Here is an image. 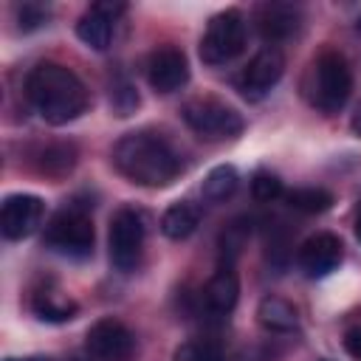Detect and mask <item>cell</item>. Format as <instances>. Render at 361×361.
<instances>
[{"label":"cell","mask_w":361,"mask_h":361,"mask_svg":"<svg viewBox=\"0 0 361 361\" xmlns=\"http://www.w3.org/2000/svg\"><path fill=\"white\" fill-rule=\"evenodd\" d=\"M113 166L135 186L164 189L183 172L178 147L155 130H133L113 147Z\"/></svg>","instance_id":"obj_1"},{"label":"cell","mask_w":361,"mask_h":361,"mask_svg":"<svg viewBox=\"0 0 361 361\" xmlns=\"http://www.w3.org/2000/svg\"><path fill=\"white\" fill-rule=\"evenodd\" d=\"M25 96L37 116L54 127L79 118L90 104L85 82L59 62H39L25 79Z\"/></svg>","instance_id":"obj_2"},{"label":"cell","mask_w":361,"mask_h":361,"mask_svg":"<svg viewBox=\"0 0 361 361\" xmlns=\"http://www.w3.org/2000/svg\"><path fill=\"white\" fill-rule=\"evenodd\" d=\"M302 87H305L307 102L316 110H322L327 116L344 110V104L350 102V93H353V68H350L347 56L338 51H322L310 62Z\"/></svg>","instance_id":"obj_3"},{"label":"cell","mask_w":361,"mask_h":361,"mask_svg":"<svg viewBox=\"0 0 361 361\" xmlns=\"http://www.w3.org/2000/svg\"><path fill=\"white\" fill-rule=\"evenodd\" d=\"M45 245L62 257L71 259H85L93 254V243H96V231H93V220L87 214V209L82 206H62L45 226L42 234Z\"/></svg>","instance_id":"obj_4"},{"label":"cell","mask_w":361,"mask_h":361,"mask_svg":"<svg viewBox=\"0 0 361 361\" xmlns=\"http://www.w3.org/2000/svg\"><path fill=\"white\" fill-rule=\"evenodd\" d=\"M180 116H183L186 127L203 141H228V138H237L245 127L243 116L231 104H226L214 96L189 99L180 107Z\"/></svg>","instance_id":"obj_5"},{"label":"cell","mask_w":361,"mask_h":361,"mask_svg":"<svg viewBox=\"0 0 361 361\" xmlns=\"http://www.w3.org/2000/svg\"><path fill=\"white\" fill-rule=\"evenodd\" d=\"M200 59L212 68L237 59L245 51V17L240 8L217 11L200 37Z\"/></svg>","instance_id":"obj_6"},{"label":"cell","mask_w":361,"mask_h":361,"mask_svg":"<svg viewBox=\"0 0 361 361\" xmlns=\"http://www.w3.org/2000/svg\"><path fill=\"white\" fill-rule=\"evenodd\" d=\"M144 240H147V223L138 209H118L110 220V234H107V248H110V262L121 274H133L141 262L144 254Z\"/></svg>","instance_id":"obj_7"},{"label":"cell","mask_w":361,"mask_h":361,"mask_svg":"<svg viewBox=\"0 0 361 361\" xmlns=\"http://www.w3.org/2000/svg\"><path fill=\"white\" fill-rule=\"evenodd\" d=\"M85 350L93 361H130L135 353V336L124 322L104 316L87 327Z\"/></svg>","instance_id":"obj_8"},{"label":"cell","mask_w":361,"mask_h":361,"mask_svg":"<svg viewBox=\"0 0 361 361\" xmlns=\"http://www.w3.org/2000/svg\"><path fill=\"white\" fill-rule=\"evenodd\" d=\"M285 73V54L276 45H265L259 48L248 65L240 71L237 76V90L248 99V102H259L262 96L271 93V87L282 79Z\"/></svg>","instance_id":"obj_9"},{"label":"cell","mask_w":361,"mask_h":361,"mask_svg":"<svg viewBox=\"0 0 361 361\" xmlns=\"http://www.w3.org/2000/svg\"><path fill=\"white\" fill-rule=\"evenodd\" d=\"M45 217V203L37 195H8L0 206V231L6 240H25L31 237Z\"/></svg>","instance_id":"obj_10"},{"label":"cell","mask_w":361,"mask_h":361,"mask_svg":"<svg viewBox=\"0 0 361 361\" xmlns=\"http://www.w3.org/2000/svg\"><path fill=\"white\" fill-rule=\"evenodd\" d=\"M147 82L155 93H175L189 82V62L186 54L175 45H158L149 56H147Z\"/></svg>","instance_id":"obj_11"},{"label":"cell","mask_w":361,"mask_h":361,"mask_svg":"<svg viewBox=\"0 0 361 361\" xmlns=\"http://www.w3.org/2000/svg\"><path fill=\"white\" fill-rule=\"evenodd\" d=\"M341 257H344V245L330 231L310 234L296 251V262L305 271V276H310V279H322V276L333 274L341 265Z\"/></svg>","instance_id":"obj_12"},{"label":"cell","mask_w":361,"mask_h":361,"mask_svg":"<svg viewBox=\"0 0 361 361\" xmlns=\"http://www.w3.org/2000/svg\"><path fill=\"white\" fill-rule=\"evenodd\" d=\"M127 6L124 3H113V0H102L93 3L76 23V37L93 48V51H107L110 37H113V23L118 14H124Z\"/></svg>","instance_id":"obj_13"},{"label":"cell","mask_w":361,"mask_h":361,"mask_svg":"<svg viewBox=\"0 0 361 361\" xmlns=\"http://www.w3.org/2000/svg\"><path fill=\"white\" fill-rule=\"evenodd\" d=\"M254 23H257V31L262 34V39L282 42L299 31L302 11L293 3H262L254 14Z\"/></svg>","instance_id":"obj_14"},{"label":"cell","mask_w":361,"mask_h":361,"mask_svg":"<svg viewBox=\"0 0 361 361\" xmlns=\"http://www.w3.org/2000/svg\"><path fill=\"white\" fill-rule=\"evenodd\" d=\"M240 299V276L234 271V265H217V271L212 274V279L203 288V302L212 313L226 316L237 307Z\"/></svg>","instance_id":"obj_15"},{"label":"cell","mask_w":361,"mask_h":361,"mask_svg":"<svg viewBox=\"0 0 361 361\" xmlns=\"http://www.w3.org/2000/svg\"><path fill=\"white\" fill-rule=\"evenodd\" d=\"M31 310L39 322L62 324V322H71L79 313V305H76V299H71L56 285H42L31 293Z\"/></svg>","instance_id":"obj_16"},{"label":"cell","mask_w":361,"mask_h":361,"mask_svg":"<svg viewBox=\"0 0 361 361\" xmlns=\"http://www.w3.org/2000/svg\"><path fill=\"white\" fill-rule=\"evenodd\" d=\"M257 322L268 333H293L299 327V310L282 296H265L257 305Z\"/></svg>","instance_id":"obj_17"},{"label":"cell","mask_w":361,"mask_h":361,"mask_svg":"<svg viewBox=\"0 0 361 361\" xmlns=\"http://www.w3.org/2000/svg\"><path fill=\"white\" fill-rule=\"evenodd\" d=\"M200 226V209L192 200H175L161 214V231L169 240H186Z\"/></svg>","instance_id":"obj_18"},{"label":"cell","mask_w":361,"mask_h":361,"mask_svg":"<svg viewBox=\"0 0 361 361\" xmlns=\"http://www.w3.org/2000/svg\"><path fill=\"white\" fill-rule=\"evenodd\" d=\"M237 186H240L237 169H234L231 164H217V166H212V169L206 172L203 183H200V195H203V200H209V203H226V200L237 192Z\"/></svg>","instance_id":"obj_19"},{"label":"cell","mask_w":361,"mask_h":361,"mask_svg":"<svg viewBox=\"0 0 361 361\" xmlns=\"http://www.w3.org/2000/svg\"><path fill=\"white\" fill-rule=\"evenodd\" d=\"M248 237H251V220L248 217H237L231 220L220 237H217V257H220V265H234L243 254V248L248 245Z\"/></svg>","instance_id":"obj_20"},{"label":"cell","mask_w":361,"mask_h":361,"mask_svg":"<svg viewBox=\"0 0 361 361\" xmlns=\"http://www.w3.org/2000/svg\"><path fill=\"white\" fill-rule=\"evenodd\" d=\"M73 166H76V147L73 144L56 141V144H48L37 152V169L48 178H65Z\"/></svg>","instance_id":"obj_21"},{"label":"cell","mask_w":361,"mask_h":361,"mask_svg":"<svg viewBox=\"0 0 361 361\" xmlns=\"http://www.w3.org/2000/svg\"><path fill=\"white\" fill-rule=\"evenodd\" d=\"M285 203L302 214H322L333 206V192L322 186H302V189L285 192Z\"/></svg>","instance_id":"obj_22"},{"label":"cell","mask_w":361,"mask_h":361,"mask_svg":"<svg viewBox=\"0 0 361 361\" xmlns=\"http://www.w3.org/2000/svg\"><path fill=\"white\" fill-rule=\"evenodd\" d=\"M175 361H228L226 350L214 338H189L175 350Z\"/></svg>","instance_id":"obj_23"},{"label":"cell","mask_w":361,"mask_h":361,"mask_svg":"<svg viewBox=\"0 0 361 361\" xmlns=\"http://www.w3.org/2000/svg\"><path fill=\"white\" fill-rule=\"evenodd\" d=\"M251 195L257 203H274L279 197H285V186L279 180L276 172L271 169H257L254 178H251Z\"/></svg>","instance_id":"obj_24"},{"label":"cell","mask_w":361,"mask_h":361,"mask_svg":"<svg viewBox=\"0 0 361 361\" xmlns=\"http://www.w3.org/2000/svg\"><path fill=\"white\" fill-rule=\"evenodd\" d=\"M110 104H113V110H116L118 116H130V113L138 107V93H135V87H133L130 82L113 85V90H110Z\"/></svg>","instance_id":"obj_25"},{"label":"cell","mask_w":361,"mask_h":361,"mask_svg":"<svg viewBox=\"0 0 361 361\" xmlns=\"http://www.w3.org/2000/svg\"><path fill=\"white\" fill-rule=\"evenodd\" d=\"M14 11H17V20H20L23 31H34V28L48 23V6H42V3H23Z\"/></svg>","instance_id":"obj_26"},{"label":"cell","mask_w":361,"mask_h":361,"mask_svg":"<svg viewBox=\"0 0 361 361\" xmlns=\"http://www.w3.org/2000/svg\"><path fill=\"white\" fill-rule=\"evenodd\" d=\"M344 350H347L350 358L361 361V322L358 324H350L344 330Z\"/></svg>","instance_id":"obj_27"},{"label":"cell","mask_w":361,"mask_h":361,"mask_svg":"<svg viewBox=\"0 0 361 361\" xmlns=\"http://www.w3.org/2000/svg\"><path fill=\"white\" fill-rule=\"evenodd\" d=\"M355 237H358V243H361V203H358V209H355Z\"/></svg>","instance_id":"obj_28"},{"label":"cell","mask_w":361,"mask_h":361,"mask_svg":"<svg viewBox=\"0 0 361 361\" xmlns=\"http://www.w3.org/2000/svg\"><path fill=\"white\" fill-rule=\"evenodd\" d=\"M353 130L361 135V104H358V110H355V118H353Z\"/></svg>","instance_id":"obj_29"},{"label":"cell","mask_w":361,"mask_h":361,"mask_svg":"<svg viewBox=\"0 0 361 361\" xmlns=\"http://www.w3.org/2000/svg\"><path fill=\"white\" fill-rule=\"evenodd\" d=\"M322 361H330V358H322Z\"/></svg>","instance_id":"obj_30"},{"label":"cell","mask_w":361,"mask_h":361,"mask_svg":"<svg viewBox=\"0 0 361 361\" xmlns=\"http://www.w3.org/2000/svg\"><path fill=\"white\" fill-rule=\"evenodd\" d=\"M71 361H79V358H71Z\"/></svg>","instance_id":"obj_31"}]
</instances>
